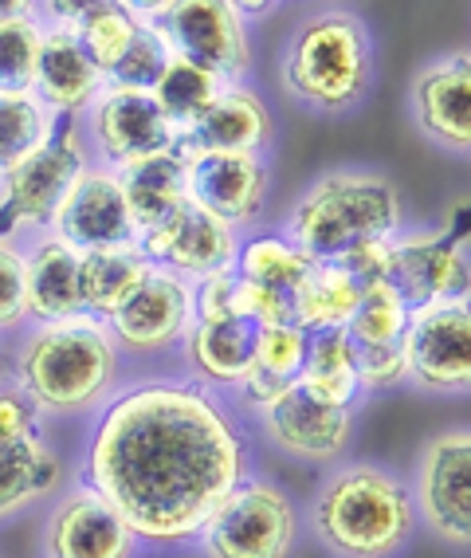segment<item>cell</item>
Instances as JSON below:
<instances>
[{
  "label": "cell",
  "mask_w": 471,
  "mask_h": 558,
  "mask_svg": "<svg viewBox=\"0 0 471 558\" xmlns=\"http://www.w3.org/2000/svg\"><path fill=\"white\" fill-rule=\"evenodd\" d=\"M111 0H36V21L44 28H63L79 32V24L87 16H95L99 9H107Z\"/></svg>",
  "instance_id": "obj_42"
},
{
  "label": "cell",
  "mask_w": 471,
  "mask_h": 558,
  "mask_svg": "<svg viewBox=\"0 0 471 558\" xmlns=\"http://www.w3.org/2000/svg\"><path fill=\"white\" fill-rule=\"evenodd\" d=\"M138 547L131 523L83 480L55 499L44 527L48 558H138Z\"/></svg>",
  "instance_id": "obj_18"
},
{
  "label": "cell",
  "mask_w": 471,
  "mask_h": 558,
  "mask_svg": "<svg viewBox=\"0 0 471 558\" xmlns=\"http://www.w3.org/2000/svg\"><path fill=\"white\" fill-rule=\"evenodd\" d=\"M55 119L60 114H51L32 90H16V95L0 90V173L40 150L55 130Z\"/></svg>",
  "instance_id": "obj_32"
},
{
  "label": "cell",
  "mask_w": 471,
  "mask_h": 558,
  "mask_svg": "<svg viewBox=\"0 0 471 558\" xmlns=\"http://www.w3.org/2000/svg\"><path fill=\"white\" fill-rule=\"evenodd\" d=\"M361 283L342 268L338 259H314L311 271L295 288V323L302 330L346 327L361 300Z\"/></svg>",
  "instance_id": "obj_28"
},
{
  "label": "cell",
  "mask_w": 471,
  "mask_h": 558,
  "mask_svg": "<svg viewBox=\"0 0 471 558\" xmlns=\"http://www.w3.org/2000/svg\"><path fill=\"white\" fill-rule=\"evenodd\" d=\"M0 437H44V413L16 381H0Z\"/></svg>",
  "instance_id": "obj_41"
},
{
  "label": "cell",
  "mask_w": 471,
  "mask_h": 558,
  "mask_svg": "<svg viewBox=\"0 0 471 558\" xmlns=\"http://www.w3.org/2000/svg\"><path fill=\"white\" fill-rule=\"evenodd\" d=\"M87 166L90 150L79 119L60 114L40 150L0 173V236L24 244L48 232L63 193Z\"/></svg>",
  "instance_id": "obj_6"
},
{
  "label": "cell",
  "mask_w": 471,
  "mask_h": 558,
  "mask_svg": "<svg viewBox=\"0 0 471 558\" xmlns=\"http://www.w3.org/2000/svg\"><path fill=\"white\" fill-rule=\"evenodd\" d=\"M119 173V185H122V197L131 205V217L138 225V236L153 225L177 213L185 201H189V190H185V150H165V154H153V158H141L131 161V166H122Z\"/></svg>",
  "instance_id": "obj_26"
},
{
  "label": "cell",
  "mask_w": 471,
  "mask_h": 558,
  "mask_svg": "<svg viewBox=\"0 0 471 558\" xmlns=\"http://www.w3.org/2000/svg\"><path fill=\"white\" fill-rule=\"evenodd\" d=\"M401 193L389 178L365 170H334L307 185L287 213V240L311 259H338L354 244L401 232Z\"/></svg>",
  "instance_id": "obj_5"
},
{
  "label": "cell",
  "mask_w": 471,
  "mask_h": 558,
  "mask_svg": "<svg viewBox=\"0 0 471 558\" xmlns=\"http://www.w3.org/2000/svg\"><path fill=\"white\" fill-rule=\"evenodd\" d=\"M275 122H271L268 102L244 83H228L221 90V99L204 110L201 119L193 122L181 134V150L185 154H263L271 146Z\"/></svg>",
  "instance_id": "obj_21"
},
{
  "label": "cell",
  "mask_w": 471,
  "mask_h": 558,
  "mask_svg": "<svg viewBox=\"0 0 471 558\" xmlns=\"http://www.w3.org/2000/svg\"><path fill=\"white\" fill-rule=\"evenodd\" d=\"M141 28V21L134 16V12H126L122 4H107V9H99L95 16H87V21L79 24V44L83 51H87L90 60H95V68L107 75V71L114 68V63L122 60V51L131 48L134 32Z\"/></svg>",
  "instance_id": "obj_35"
},
{
  "label": "cell",
  "mask_w": 471,
  "mask_h": 558,
  "mask_svg": "<svg viewBox=\"0 0 471 558\" xmlns=\"http://www.w3.org/2000/svg\"><path fill=\"white\" fill-rule=\"evenodd\" d=\"M197 543L204 558H292L299 543L295 499L275 480L248 476L221 499Z\"/></svg>",
  "instance_id": "obj_7"
},
{
  "label": "cell",
  "mask_w": 471,
  "mask_h": 558,
  "mask_svg": "<svg viewBox=\"0 0 471 558\" xmlns=\"http://www.w3.org/2000/svg\"><path fill=\"white\" fill-rule=\"evenodd\" d=\"M307 335L299 323H280V327H260L256 339V359H251L248 378L240 381L236 398L244 409L260 413L275 398H283L292 386H299L302 359H307Z\"/></svg>",
  "instance_id": "obj_24"
},
{
  "label": "cell",
  "mask_w": 471,
  "mask_h": 558,
  "mask_svg": "<svg viewBox=\"0 0 471 558\" xmlns=\"http://www.w3.org/2000/svg\"><path fill=\"white\" fill-rule=\"evenodd\" d=\"M44 24L36 16L0 21V90L16 95L36 83V56H40Z\"/></svg>",
  "instance_id": "obj_34"
},
{
  "label": "cell",
  "mask_w": 471,
  "mask_h": 558,
  "mask_svg": "<svg viewBox=\"0 0 471 558\" xmlns=\"http://www.w3.org/2000/svg\"><path fill=\"white\" fill-rule=\"evenodd\" d=\"M256 339H260V327L236 311L193 319L189 335L181 339L193 381H201L216 393H236L256 359Z\"/></svg>",
  "instance_id": "obj_20"
},
{
  "label": "cell",
  "mask_w": 471,
  "mask_h": 558,
  "mask_svg": "<svg viewBox=\"0 0 471 558\" xmlns=\"http://www.w3.org/2000/svg\"><path fill=\"white\" fill-rule=\"evenodd\" d=\"M51 236H60L75 252L95 248H131L138 244V225L122 197L119 173L90 161L63 193L60 209L51 217Z\"/></svg>",
  "instance_id": "obj_15"
},
{
  "label": "cell",
  "mask_w": 471,
  "mask_h": 558,
  "mask_svg": "<svg viewBox=\"0 0 471 558\" xmlns=\"http://www.w3.org/2000/svg\"><path fill=\"white\" fill-rule=\"evenodd\" d=\"M232 9L244 12V16H263V12H271L280 0H228Z\"/></svg>",
  "instance_id": "obj_45"
},
{
  "label": "cell",
  "mask_w": 471,
  "mask_h": 558,
  "mask_svg": "<svg viewBox=\"0 0 471 558\" xmlns=\"http://www.w3.org/2000/svg\"><path fill=\"white\" fill-rule=\"evenodd\" d=\"M102 87H107V75H102V71L95 68V60L83 51L79 36L63 28H44L32 95H36L51 114L79 119Z\"/></svg>",
  "instance_id": "obj_22"
},
{
  "label": "cell",
  "mask_w": 471,
  "mask_h": 558,
  "mask_svg": "<svg viewBox=\"0 0 471 558\" xmlns=\"http://www.w3.org/2000/svg\"><path fill=\"white\" fill-rule=\"evenodd\" d=\"M150 28L170 48L173 60L197 63L224 83H244L251 71L248 16L228 0H170Z\"/></svg>",
  "instance_id": "obj_8"
},
{
  "label": "cell",
  "mask_w": 471,
  "mask_h": 558,
  "mask_svg": "<svg viewBox=\"0 0 471 558\" xmlns=\"http://www.w3.org/2000/svg\"><path fill=\"white\" fill-rule=\"evenodd\" d=\"M417 519L451 547L471 543V433L444 429L429 440L417 460L412 484Z\"/></svg>",
  "instance_id": "obj_10"
},
{
  "label": "cell",
  "mask_w": 471,
  "mask_h": 558,
  "mask_svg": "<svg viewBox=\"0 0 471 558\" xmlns=\"http://www.w3.org/2000/svg\"><path fill=\"white\" fill-rule=\"evenodd\" d=\"M417 527L412 488L377 464H342L314 492L311 531L334 558H397Z\"/></svg>",
  "instance_id": "obj_3"
},
{
  "label": "cell",
  "mask_w": 471,
  "mask_h": 558,
  "mask_svg": "<svg viewBox=\"0 0 471 558\" xmlns=\"http://www.w3.org/2000/svg\"><path fill=\"white\" fill-rule=\"evenodd\" d=\"M150 259L141 256L138 244L131 248H95L79 252V295L83 311L95 319H107L141 279L150 276Z\"/></svg>",
  "instance_id": "obj_27"
},
{
  "label": "cell",
  "mask_w": 471,
  "mask_h": 558,
  "mask_svg": "<svg viewBox=\"0 0 471 558\" xmlns=\"http://www.w3.org/2000/svg\"><path fill=\"white\" fill-rule=\"evenodd\" d=\"M468 240L456 229H412L393 236V271L389 283L401 291L409 307L444 300H468Z\"/></svg>",
  "instance_id": "obj_16"
},
{
  "label": "cell",
  "mask_w": 471,
  "mask_h": 558,
  "mask_svg": "<svg viewBox=\"0 0 471 558\" xmlns=\"http://www.w3.org/2000/svg\"><path fill=\"white\" fill-rule=\"evenodd\" d=\"M412 119L429 142L448 154L471 150V63L468 51L441 56L417 71L409 90Z\"/></svg>",
  "instance_id": "obj_19"
},
{
  "label": "cell",
  "mask_w": 471,
  "mask_h": 558,
  "mask_svg": "<svg viewBox=\"0 0 471 558\" xmlns=\"http://www.w3.org/2000/svg\"><path fill=\"white\" fill-rule=\"evenodd\" d=\"M314 259L287 240V232H240V244H236V264L232 271L251 283H263V288H280V291H295L302 283V276L311 271Z\"/></svg>",
  "instance_id": "obj_30"
},
{
  "label": "cell",
  "mask_w": 471,
  "mask_h": 558,
  "mask_svg": "<svg viewBox=\"0 0 471 558\" xmlns=\"http://www.w3.org/2000/svg\"><path fill=\"white\" fill-rule=\"evenodd\" d=\"M251 449L216 389L146 378L114 389L87 433L79 480L119 511L138 543L189 547L236 484Z\"/></svg>",
  "instance_id": "obj_1"
},
{
  "label": "cell",
  "mask_w": 471,
  "mask_h": 558,
  "mask_svg": "<svg viewBox=\"0 0 471 558\" xmlns=\"http://www.w3.org/2000/svg\"><path fill=\"white\" fill-rule=\"evenodd\" d=\"M122 378V350L107 323L75 315L60 323H32L16 347L12 381L44 417H83L107 405Z\"/></svg>",
  "instance_id": "obj_2"
},
{
  "label": "cell",
  "mask_w": 471,
  "mask_h": 558,
  "mask_svg": "<svg viewBox=\"0 0 471 558\" xmlns=\"http://www.w3.org/2000/svg\"><path fill=\"white\" fill-rule=\"evenodd\" d=\"M236 276V271H232ZM232 311L251 319L256 327H280V323H295V291L263 288L251 279H232Z\"/></svg>",
  "instance_id": "obj_37"
},
{
  "label": "cell",
  "mask_w": 471,
  "mask_h": 558,
  "mask_svg": "<svg viewBox=\"0 0 471 558\" xmlns=\"http://www.w3.org/2000/svg\"><path fill=\"white\" fill-rule=\"evenodd\" d=\"M28 327V300H24V244L0 236V335Z\"/></svg>",
  "instance_id": "obj_38"
},
{
  "label": "cell",
  "mask_w": 471,
  "mask_h": 558,
  "mask_svg": "<svg viewBox=\"0 0 471 558\" xmlns=\"http://www.w3.org/2000/svg\"><path fill=\"white\" fill-rule=\"evenodd\" d=\"M260 429L287 457L307 464H334L350 449L354 409L334 405L299 381L268 409H260Z\"/></svg>",
  "instance_id": "obj_17"
},
{
  "label": "cell",
  "mask_w": 471,
  "mask_h": 558,
  "mask_svg": "<svg viewBox=\"0 0 471 558\" xmlns=\"http://www.w3.org/2000/svg\"><path fill=\"white\" fill-rule=\"evenodd\" d=\"M338 264L358 279L361 288H370V283H385L389 271H393V236L361 240V244H354L350 252H342Z\"/></svg>",
  "instance_id": "obj_40"
},
{
  "label": "cell",
  "mask_w": 471,
  "mask_h": 558,
  "mask_svg": "<svg viewBox=\"0 0 471 558\" xmlns=\"http://www.w3.org/2000/svg\"><path fill=\"white\" fill-rule=\"evenodd\" d=\"M63 460L48 437H0V523L60 492Z\"/></svg>",
  "instance_id": "obj_25"
},
{
  "label": "cell",
  "mask_w": 471,
  "mask_h": 558,
  "mask_svg": "<svg viewBox=\"0 0 471 558\" xmlns=\"http://www.w3.org/2000/svg\"><path fill=\"white\" fill-rule=\"evenodd\" d=\"M299 381L319 398L334 401V405L354 409L361 398L358 386V350H354L350 335L342 327L331 330H311L307 335V359H302Z\"/></svg>",
  "instance_id": "obj_29"
},
{
  "label": "cell",
  "mask_w": 471,
  "mask_h": 558,
  "mask_svg": "<svg viewBox=\"0 0 471 558\" xmlns=\"http://www.w3.org/2000/svg\"><path fill=\"white\" fill-rule=\"evenodd\" d=\"M185 190L193 205L221 217L236 232H251L268 209L271 170L263 154H185Z\"/></svg>",
  "instance_id": "obj_13"
},
{
  "label": "cell",
  "mask_w": 471,
  "mask_h": 558,
  "mask_svg": "<svg viewBox=\"0 0 471 558\" xmlns=\"http://www.w3.org/2000/svg\"><path fill=\"white\" fill-rule=\"evenodd\" d=\"M36 16V0H0V21H24Z\"/></svg>",
  "instance_id": "obj_44"
},
{
  "label": "cell",
  "mask_w": 471,
  "mask_h": 558,
  "mask_svg": "<svg viewBox=\"0 0 471 558\" xmlns=\"http://www.w3.org/2000/svg\"><path fill=\"white\" fill-rule=\"evenodd\" d=\"M79 126L83 138H87L90 161L107 166V170H122L131 161L153 158V154L181 146L177 126L161 114L150 90L111 87V83L79 114Z\"/></svg>",
  "instance_id": "obj_9"
},
{
  "label": "cell",
  "mask_w": 471,
  "mask_h": 558,
  "mask_svg": "<svg viewBox=\"0 0 471 558\" xmlns=\"http://www.w3.org/2000/svg\"><path fill=\"white\" fill-rule=\"evenodd\" d=\"M283 87L319 114H350L373 87V40L346 9L311 12L283 51Z\"/></svg>",
  "instance_id": "obj_4"
},
{
  "label": "cell",
  "mask_w": 471,
  "mask_h": 558,
  "mask_svg": "<svg viewBox=\"0 0 471 558\" xmlns=\"http://www.w3.org/2000/svg\"><path fill=\"white\" fill-rule=\"evenodd\" d=\"M236 244H240V232L193 201H185L177 213H170L161 225L138 236L141 256L150 259L153 268H165L189 283L216 276V271H232Z\"/></svg>",
  "instance_id": "obj_14"
},
{
  "label": "cell",
  "mask_w": 471,
  "mask_h": 558,
  "mask_svg": "<svg viewBox=\"0 0 471 558\" xmlns=\"http://www.w3.org/2000/svg\"><path fill=\"white\" fill-rule=\"evenodd\" d=\"M24 300H28V323L87 315L79 295V252L51 232L24 240Z\"/></svg>",
  "instance_id": "obj_23"
},
{
  "label": "cell",
  "mask_w": 471,
  "mask_h": 558,
  "mask_svg": "<svg viewBox=\"0 0 471 558\" xmlns=\"http://www.w3.org/2000/svg\"><path fill=\"white\" fill-rule=\"evenodd\" d=\"M170 48L161 44V36L150 28V21H141V28L134 32L131 48L122 51V60L107 71L111 87H131V90H153V83L161 80V71L170 63Z\"/></svg>",
  "instance_id": "obj_36"
},
{
  "label": "cell",
  "mask_w": 471,
  "mask_h": 558,
  "mask_svg": "<svg viewBox=\"0 0 471 558\" xmlns=\"http://www.w3.org/2000/svg\"><path fill=\"white\" fill-rule=\"evenodd\" d=\"M193 319H197V307H193L189 279L173 276L165 268H150V276L141 279L102 323L111 330L114 347L150 359V354H165V350L181 347Z\"/></svg>",
  "instance_id": "obj_11"
},
{
  "label": "cell",
  "mask_w": 471,
  "mask_h": 558,
  "mask_svg": "<svg viewBox=\"0 0 471 558\" xmlns=\"http://www.w3.org/2000/svg\"><path fill=\"white\" fill-rule=\"evenodd\" d=\"M114 4H122L126 12H134L138 21H150V16H158V12L165 9L170 0H114Z\"/></svg>",
  "instance_id": "obj_43"
},
{
  "label": "cell",
  "mask_w": 471,
  "mask_h": 558,
  "mask_svg": "<svg viewBox=\"0 0 471 558\" xmlns=\"http://www.w3.org/2000/svg\"><path fill=\"white\" fill-rule=\"evenodd\" d=\"M409 315H412L409 300L385 279V283H370V288L361 291L358 307H354L350 323L342 330L350 335L354 347H385V342L405 339Z\"/></svg>",
  "instance_id": "obj_33"
},
{
  "label": "cell",
  "mask_w": 471,
  "mask_h": 558,
  "mask_svg": "<svg viewBox=\"0 0 471 558\" xmlns=\"http://www.w3.org/2000/svg\"><path fill=\"white\" fill-rule=\"evenodd\" d=\"M224 87H228V83L216 80L212 71L197 68V63H185V60H170L165 71H161V80L153 83L150 95L158 99L161 114L177 126V134H185L212 102L221 99Z\"/></svg>",
  "instance_id": "obj_31"
},
{
  "label": "cell",
  "mask_w": 471,
  "mask_h": 558,
  "mask_svg": "<svg viewBox=\"0 0 471 558\" xmlns=\"http://www.w3.org/2000/svg\"><path fill=\"white\" fill-rule=\"evenodd\" d=\"M358 350V386L361 393H385L409 381V362H405L401 342L385 347H354Z\"/></svg>",
  "instance_id": "obj_39"
},
{
  "label": "cell",
  "mask_w": 471,
  "mask_h": 558,
  "mask_svg": "<svg viewBox=\"0 0 471 558\" xmlns=\"http://www.w3.org/2000/svg\"><path fill=\"white\" fill-rule=\"evenodd\" d=\"M409 381L432 393H463L471 386V311L468 300L412 307L405 327Z\"/></svg>",
  "instance_id": "obj_12"
}]
</instances>
